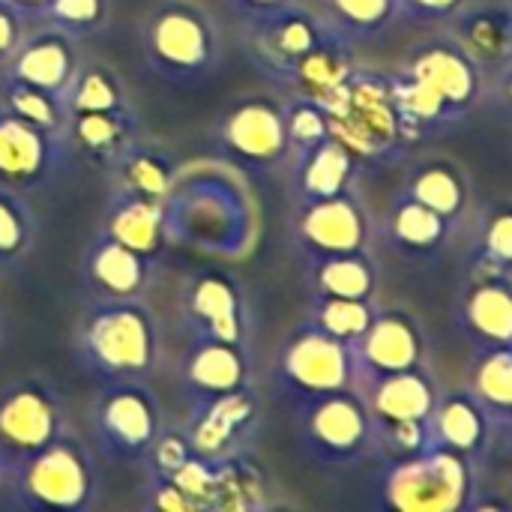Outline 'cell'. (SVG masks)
<instances>
[{"mask_svg":"<svg viewBox=\"0 0 512 512\" xmlns=\"http://www.w3.org/2000/svg\"><path fill=\"white\" fill-rule=\"evenodd\" d=\"M498 441H507V444H512V414H510V420L498 429Z\"/></svg>","mask_w":512,"mask_h":512,"instance_id":"obj_46","label":"cell"},{"mask_svg":"<svg viewBox=\"0 0 512 512\" xmlns=\"http://www.w3.org/2000/svg\"><path fill=\"white\" fill-rule=\"evenodd\" d=\"M258 426V402L252 387L225 396L192 402V420L186 426V441L201 459H231L246 453L249 438Z\"/></svg>","mask_w":512,"mask_h":512,"instance_id":"obj_15","label":"cell"},{"mask_svg":"<svg viewBox=\"0 0 512 512\" xmlns=\"http://www.w3.org/2000/svg\"><path fill=\"white\" fill-rule=\"evenodd\" d=\"M282 108H285V129H288V141H291V156L330 138V120L318 102L294 96Z\"/></svg>","mask_w":512,"mask_h":512,"instance_id":"obj_40","label":"cell"},{"mask_svg":"<svg viewBox=\"0 0 512 512\" xmlns=\"http://www.w3.org/2000/svg\"><path fill=\"white\" fill-rule=\"evenodd\" d=\"M429 363V339L423 324L399 309H378L372 327L363 333V339L354 345V366H357V384L417 369Z\"/></svg>","mask_w":512,"mask_h":512,"instance_id":"obj_14","label":"cell"},{"mask_svg":"<svg viewBox=\"0 0 512 512\" xmlns=\"http://www.w3.org/2000/svg\"><path fill=\"white\" fill-rule=\"evenodd\" d=\"M378 303L375 297L366 300H351V297H330V294H312L309 297V312H306V324L318 327L321 333L345 342V345H357L363 339V333L372 327L375 315H378Z\"/></svg>","mask_w":512,"mask_h":512,"instance_id":"obj_31","label":"cell"},{"mask_svg":"<svg viewBox=\"0 0 512 512\" xmlns=\"http://www.w3.org/2000/svg\"><path fill=\"white\" fill-rule=\"evenodd\" d=\"M294 189L300 201L330 198L345 189H354L360 162L342 147L333 135L303 153H294Z\"/></svg>","mask_w":512,"mask_h":512,"instance_id":"obj_27","label":"cell"},{"mask_svg":"<svg viewBox=\"0 0 512 512\" xmlns=\"http://www.w3.org/2000/svg\"><path fill=\"white\" fill-rule=\"evenodd\" d=\"M336 33L339 30L324 15L294 3L270 18L246 21V54L264 75L285 84V78Z\"/></svg>","mask_w":512,"mask_h":512,"instance_id":"obj_11","label":"cell"},{"mask_svg":"<svg viewBox=\"0 0 512 512\" xmlns=\"http://www.w3.org/2000/svg\"><path fill=\"white\" fill-rule=\"evenodd\" d=\"M324 18L351 42H366L381 36L393 21H399L396 0H324Z\"/></svg>","mask_w":512,"mask_h":512,"instance_id":"obj_34","label":"cell"},{"mask_svg":"<svg viewBox=\"0 0 512 512\" xmlns=\"http://www.w3.org/2000/svg\"><path fill=\"white\" fill-rule=\"evenodd\" d=\"M309 282H312V294L366 300V297H375L378 267H375L369 249L348 252V255H330V258L309 261Z\"/></svg>","mask_w":512,"mask_h":512,"instance_id":"obj_30","label":"cell"},{"mask_svg":"<svg viewBox=\"0 0 512 512\" xmlns=\"http://www.w3.org/2000/svg\"><path fill=\"white\" fill-rule=\"evenodd\" d=\"M24 21H42V15H45V9H48V3L51 0H6Z\"/></svg>","mask_w":512,"mask_h":512,"instance_id":"obj_45","label":"cell"},{"mask_svg":"<svg viewBox=\"0 0 512 512\" xmlns=\"http://www.w3.org/2000/svg\"><path fill=\"white\" fill-rule=\"evenodd\" d=\"M447 27L483 75L501 72L512 60V6L477 0Z\"/></svg>","mask_w":512,"mask_h":512,"instance_id":"obj_25","label":"cell"},{"mask_svg":"<svg viewBox=\"0 0 512 512\" xmlns=\"http://www.w3.org/2000/svg\"><path fill=\"white\" fill-rule=\"evenodd\" d=\"M357 366L354 348L306 324L294 330L276 360V384L291 399V405L312 402L318 396L354 387Z\"/></svg>","mask_w":512,"mask_h":512,"instance_id":"obj_10","label":"cell"},{"mask_svg":"<svg viewBox=\"0 0 512 512\" xmlns=\"http://www.w3.org/2000/svg\"><path fill=\"white\" fill-rule=\"evenodd\" d=\"M453 228L456 225L450 219H444L441 213L414 201L405 192L396 195V201L384 219V237L390 240V246L411 258H426V255L441 252L447 246Z\"/></svg>","mask_w":512,"mask_h":512,"instance_id":"obj_28","label":"cell"},{"mask_svg":"<svg viewBox=\"0 0 512 512\" xmlns=\"http://www.w3.org/2000/svg\"><path fill=\"white\" fill-rule=\"evenodd\" d=\"M114 171H117L114 195L144 198V201H165L171 189V177H174L171 162L159 150H141L135 144L120 156Z\"/></svg>","mask_w":512,"mask_h":512,"instance_id":"obj_32","label":"cell"},{"mask_svg":"<svg viewBox=\"0 0 512 512\" xmlns=\"http://www.w3.org/2000/svg\"><path fill=\"white\" fill-rule=\"evenodd\" d=\"M186 321L195 339L246 342V300L225 276H201L186 291Z\"/></svg>","mask_w":512,"mask_h":512,"instance_id":"obj_22","label":"cell"},{"mask_svg":"<svg viewBox=\"0 0 512 512\" xmlns=\"http://www.w3.org/2000/svg\"><path fill=\"white\" fill-rule=\"evenodd\" d=\"M216 138L222 150L246 168H276L291 156L285 129V108L267 99L237 102L219 123Z\"/></svg>","mask_w":512,"mask_h":512,"instance_id":"obj_16","label":"cell"},{"mask_svg":"<svg viewBox=\"0 0 512 512\" xmlns=\"http://www.w3.org/2000/svg\"><path fill=\"white\" fill-rule=\"evenodd\" d=\"M456 327L477 354L510 348L512 273L474 264L456 297Z\"/></svg>","mask_w":512,"mask_h":512,"instance_id":"obj_13","label":"cell"},{"mask_svg":"<svg viewBox=\"0 0 512 512\" xmlns=\"http://www.w3.org/2000/svg\"><path fill=\"white\" fill-rule=\"evenodd\" d=\"M378 504L396 512H468L480 501V462L438 444L384 462L375 483Z\"/></svg>","mask_w":512,"mask_h":512,"instance_id":"obj_4","label":"cell"},{"mask_svg":"<svg viewBox=\"0 0 512 512\" xmlns=\"http://www.w3.org/2000/svg\"><path fill=\"white\" fill-rule=\"evenodd\" d=\"M300 444L324 468H351L372 456V414L357 387L297 405Z\"/></svg>","mask_w":512,"mask_h":512,"instance_id":"obj_7","label":"cell"},{"mask_svg":"<svg viewBox=\"0 0 512 512\" xmlns=\"http://www.w3.org/2000/svg\"><path fill=\"white\" fill-rule=\"evenodd\" d=\"M0 345H3V318H0Z\"/></svg>","mask_w":512,"mask_h":512,"instance_id":"obj_48","label":"cell"},{"mask_svg":"<svg viewBox=\"0 0 512 512\" xmlns=\"http://www.w3.org/2000/svg\"><path fill=\"white\" fill-rule=\"evenodd\" d=\"M399 108L417 141L432 138L465 120L486 90L483 69L450 36H432L408 51L399 72H393Z\"/></svg>","mask_w":512,"mask_h":512,"instance_id":"obj_1","label":"cell"},{"mask_svg":"<svg viewBox=\"0 0 512 512\" xmlns=\"http://www.w3.org/2000/svg\"><path fill=\"white\" fill-rule=\"evenodd\" d=\"M36 237V219L30 204L15 189L0 186V270L27 255Z\"/></svg>","mask_w":512,"mask_h":512,"instance_id":"obj_38","label":"cell"},{"mask_svg":"<svg viewBox=\"0 0 512 512\" xmlns=\"http://www.w3.org/2000/svg\"><path fill=\"white\" fill-rule=\"evenodd\" d=\"M372 423H420L432 417V408L441 396L435 372L426 366L381 375L357 384Z\"/></svg>","mask_w":512,"mask_h":512,"instance_id":"obj_20","label":"cell"},{"mask_svg":"<svg viewBox=\"0 0 512 512\" xmlns=\"http://www.w3.org/2000/svg\"><path fill=\"white\" fill-rule=\"evenodd\" d=\"M228 3L243 21H258V18H270L276 12L294 6L297 0H228Z\"/></svg>","mask_w":512,"mask_h":512,"instance_id":"obj_43","label":"cell"},{"mask_svg":"<svg viewBox=\"0 0 512 512\" xmlns=\"http://www.w3.org/2000/svg\"><path fill=\"white\" fill-rule=\"evenodd\" d=\"M6 483V474H3V465H0V486Z\"/></svg>","mask_w":512,"mask_h":512,"instance_id":"obj_47","label":"cell"},{"mask_svg":"<svg viewBox=\"0 0 512 512\" xmlns=\"http://www.w3.org/2000/svg\"><path fill=\"white\" fill-rule=\"evenodd\" d=\"M429 429H432V444L453 450L465 459H474L480 465L498 441L489 411L468 387L441 390L429 417Z\"/></svg>","mask_w":512,"mask_h":512,"instance_id":"obj_19","label":"cell"},{"mask_svg":"<svg viewBox=\"0 0 512 512\" xmlns=\"http://www.w3.org/2000/svg\"><path fill=\"white\" fill-rule=\"evenodd\" d=\"M510 348H512V345H510Z\"/></svg>","mask_w":512,"mask_h":512,"instance_id":"obj_49","label":"cell"},{"mask_svg":"<svg viewBox=\"0 0 512 512\" xmlns=\"http://www.w3.org/2000/svg\"><path fill=\"white\" fill-rule=\"evenodd\" d=\"M468 390L489 411L495 432H498L512 414V348H495V351L477 354V366L471 372Z\"/></svg>","mask_w":512,"mask_h":512,"instance_id":"obj_33","label":"cell"},{"mask_svg":"<svg viewBox=\"0 0 512 512\" xmlns=\"http://www.w3.org/2000/svg\"><path fill=\"white\" fill-rule=\"evenodd\" d=\"M66 159V141L57 132L33 126L12 111L0 108V186L3 189H36Z\"/></svg>","mask_w":512,"mask_h":512,"instance_id":"obj_17","label":"cell"},{"mask_svg":"<svg viewBox=\"0 0 512 512\" xmlns=\"http://www.w3.org/2000/svg\"><path fill=\"white\" fill-rule=\"evenodd\" d=\"M78 66H81L78 39L45 24V30L21 39L18 51L3 66V75L33 84L39 90H48L66 102V93H69V84H72Z\"/></svg>","mask_w":512,"mask_h":512,"instance_id":"obj_18","label":"cell"},{"mask_svg":"<svg viewBox=\"0 0 512 512\" xmlns=\"http://www.w3.org/2000/svg\"><path fill=\"white\" fill-rule=\"evenodd\" d=\"M399 18L417 24H450L477 0H396Z\"/></svg>","mask_w":512,"mask_h":512,"instance_id":"obj_41","label":"cell"},{"mask_svg":"<svg viewBox=\"0 0 512 512\" xmlns=\"http://www.w3.org/2000/svg\"><path fill=\"white\" fill-rule=\"evenodd\" d=\"M66 432V405L54 384L21 378L0 390V465L6 477Z\"/></svg>","mask_w":512,"mask_h":512,"instance_id":"obj_8","label":"cell"},{"mask_svg":"<svg viewBox=\"0 0 512 512\" xmlns=\"http://www.w3.org/2000/svg\"><path fill=\"white\" fill-rule=\"evenodd\" d=\"M156 258L141 255L105 234H99L84 258V279L99 294V300H126L141 297L153 276Z\"/></svg>","mask_w":512,"mask_h":512,"instance_id":"obj_24","label":"cell"},{"mask_svg":"<svg viewBox=\"0 0 512 512\" xmlns=\"http://www.w3.org/2000/svg\"><path fill=\"white\" fill-rule=\"evenodd\" d=\"M138 114L132 105L108 111H72L66 120V153H75L93 168H114L135 144Z\"/></svg>","mask_w":512,"mask_h":512,"instance_id":"obj_21","label":"cell"},{"mask_svg":"<svg viewBox=\"0 0 512 512\" xmlns=\"http://www.w3.org/2000/svg\"><path fill=\"white\" fill-rule=\"evenodd\" d=\"M141 54L168 84H201L222 60V36L213 15L189 0H165L141 21Z\"/></svg>","mask_w":512,"mask_h":512,"instance_id":"obj_5","label":"cell"},{"mask_svg":"<svg viewBox=\"0 0 512 512\" xmlns=\"http://www.w3.org/2000/svg\"><path fill=\"white\" fill-rule=\"evenodd\" d=\"M492 78H495V96H498L501 108L512 117V60L501 72H495Z\"/></svg>","mask_w":512,"mask_h":512,"instance_id":"obj_44","label":"cell"},{"mask_svg":"<svg viewBox=\"0 0 512 512\" xmlns=\"http://www.w3.org/2000/svg\"><path fill=\"white\" fill-rule=\"evenodd\" d=\"M474 264L512 273V201L492 204L474 228Z\"/></svg>","mask_w":512,"mask_h":512,"instance_id":"obj_37","label":"cell"},{"mask_svg":"<svg viewBox=\"0 0 512 512\" xmlns=\"http://www.w3.org/2000/svg\"><path fill=\"white\" fill-rule=\"evenodd\" d=\"M108 15H111V0H51L42 15V24L57 27L75 39H84L102 33Z\"/></svg>","mask_w":512,"mask_h":512,"instance_id":"obj_39","label":"cell"},{"mask_svg":"<svg viewBox=\"0 0 512 512\" xmlns=\"http://www.w3.org/2000/svg\"><path fill=\"white\" fill-rule=\"evenodd\" d=\"M72 351L87 375L105 384L147 381L159 357L156 321L138 297L99 300L78 318Z\"/></svg>","mask_w":512,"mask_h":512,"instance_id":"obj_3","label":"cell"},{"mask_svg":"<svg viewBox=\"0 0 512 512\" xmlns=\"http://www.w3.org/2000/svg\"><path fill=\"white\" fill-rule=\"evenodd\" d=\"M249 381H252V360L246 342H219V339L192 342L183 363V384L192 402L246 390Z\"/></svg>","mask_w":512,"mask_h":512,"instance_id":"obj_23","label":"cell"},{"mask_svg":"<svg viewBox=\"0 0 512 512\" xmlns=\"http://www.w3.org/2000/svg\"><path fill=\"white\" fill-rule=\"evenodd\" d=\"M24 18L6 3L0 0V66L9 63V57L18 51L21 39H24Z\"/></svg>","mask_w":512,"mask_h":512,"instance_id":"obj_42","label":"cell"},{"mask_svg":"<svg viewBox=\"0 0 512 512\" xmlns=\"http://www.w3.org/2000/svg\"><path fill=\"white\" fill-rule=\"evenodd\" d=\"M294 240L309 261L363 252L372 240V216L366 204L354 195V189H345L330 198L300 201L294 219Z\"/></svg>","mask_w":512,"mask_h":512,"instance_id":"obj_12","label":"cell"},{"mask_svg":"<svg viewBox=\"0 0 512 512\" xmlns=\"http://www.w3.org/2000/svg\"><path fill=\"white\" fill-rule=\"evenodd\" d=\"M318 105L327 111L330 135L348 147L360 165H390L420 144L399 108L393 75L387 72L357 66L348 81Z\"/></svg>","mask_w":512,"mask_h":512,"instance_id":"obj_2","label":"cell"},{"mask_svg":"<svg viewBox=\"0 0 512 512\" xmlns=\"http://www.w3.org/2000/svg\"><path fill=\"white\" fill-rule=\"evenodd\" d=\"M402 192L426 204L429 210L441 213L453 225H459L468 216L471 201H474V183L468 171L456 159H441V156L423 159L408 174V183Z\"/></svg>","mask_w":512,"mask_h":512,"instance_id":"obj_26","label":"cell"},{"mask_svg":"<svg viewBox=\"0 0 512 512\" xmlns=\"http://www.w3.org/2000/svg\"><path fill=\"white\" fill-rule=\"evenodd\" d=\"M0 108L12 111L15 117L27 120V123H33V126H42V129H48V132H57V135L66 132V120H69L66 102H63L60 96L48 93V90L33 87V84L6 78Z\"/></svg>","mask_w":512,"mask_h":512,"instance_id":"obj_36","label":"cell"},{"mask_svg":"<svg viewBox=\"0 0 512 512\" xmlns=\"http://www.w3.org/2000/svg\"><path fill=\"white\" fill-rule=\"evenodd\" d=\"M6 483L12 489V504L21 510L84 512L99 501L102 468L96 450L66 432L9 474Z\"/></svg>","mask_w":512,"mask_h":512,"instance_id":"obj_6","label":"cell"},{"mask_svg":"<svg viewBox=\"0 0 512 512\" xmlns=\"http://www.w3.org/2000/svg\"><path fill=\"white\" fill-rule=\"evenodd\" d=\"M105 237L156 258L165 234V213L162 201H144V198H117L111 201V210L102 222Z\"/></svg>","mask_w":512,"mask_h":512,"instance_id":"obj_29","label":"cell"},{"mask_svg":"<svg viewBox=\"0 0 512 512\" xmlns=\"http://www.w3.org/2000/svg\"><path fill=\"white\" fill-rule=\"evenodd\" d=\"M87 417L99 453L120 465L144 462L162 432L159 399L144 387V381L105 384Z\"/></svg>","mask_w":512,"mask_h":512,"instance_id":"obj_9","label":"cell"},{"mask_svg":"<svg viewBox=\"0 0 512 512\" xmlns=\"http://www.w3.org/2000/svg\"><path fill=\"white\" fill-rule=\"evenodd\" d=\"M129 102V90L120 81V75L105 66V63H84L78 66L69 93H66V108L72 111H108V108H123Z\"/></svg>","mask_w":512,"mask_h":512,"instance_id":"obj_35","label":"cell"}]
</instances>
